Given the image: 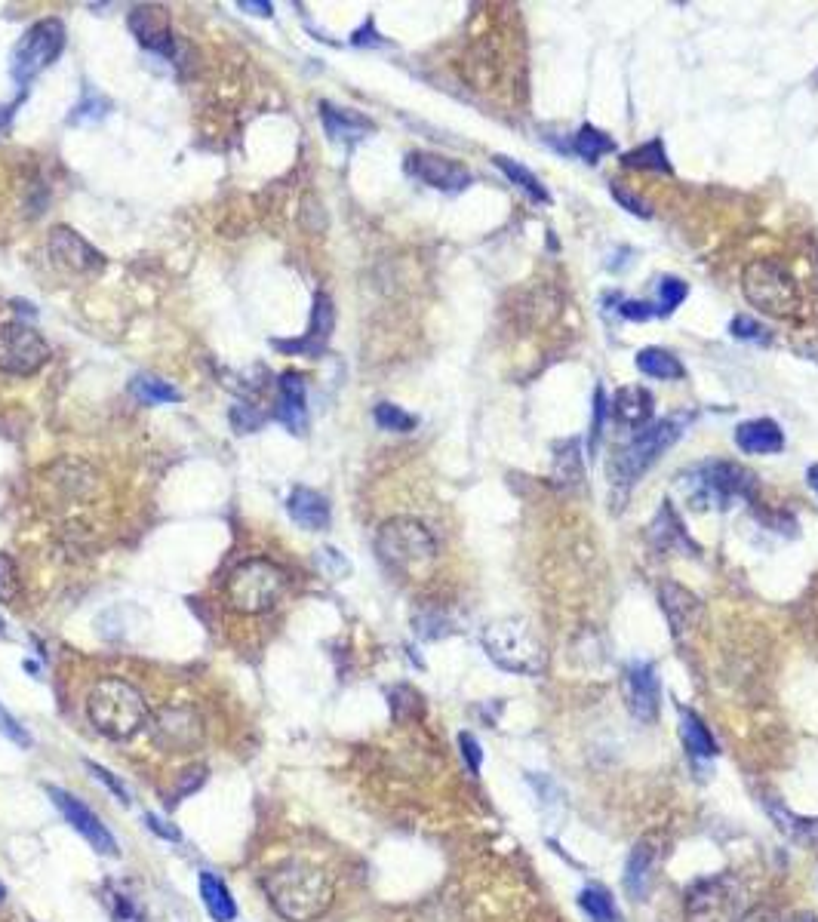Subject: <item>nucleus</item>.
Returning a JSON list of instances; mask_svg holds the SVG:
<instances>
[{"instance_id":"1","label":"nucleus","mask_w":818,"mask_h":922,"mask_svg":"<svg viewBox=\"0 0 818 922\" xmlns=\"http://www.w3.org/2000/svg\"><path fill=\"white\" fill-rule=\"evenodd\" d=\"M265 892L286 922H314L333 907L336 898L333 879L305 861H290L271 870L265 876Z\"/></svg>"},{"instance_id":"2","label":"nucleus","mask_w":818,"mask_h":922,"mask_svg":"<svg viewBox=\"0 0 818 922\" xmlns=\"http://www.w3.org/2000/svg\"><path fill=\"white\" fill-rule=\"evenodd\" d=\"M692 418L695 415L689 409H683V412H674V415L662 418V422H656V425H646L628 446H622L616 455L606 461L609 483L612 486H625V489L634 486L683 437V431L689 428Z\"/></svg>"},{"instance_id":"3","label":"nucleus","mask_w":818,"mask_h":922,"mask_svg":"<svg viewBox=\"0 0 818 922\" xmlns=\"http://www.w3.org/2000/svg\"><path fill=\"white\" fill-rule=\"evenodd\" d=\"M87 717L111 741H127L148 723L145 695L120 677L99 680L87 695Z\"/></svg>"},{"instance_id":"4","label":"nucleus","mask_w":818,"mask_h":922,"mask_svg":"<svg viewBox=\"0 0 818 922\" xmlns=\"http://www.w3.org/2000/svg\"><path fill=\"white\" fill-rule=\"evenodd\" d=\"M376 554L388 569L416 578L425 569H431V563L437 560V541L422 520L394 517L382 523L376 535Z\"/></svg>"},{"instance_id":"5","label":"nucleus","mask_w":818,"mask_h":922,"mask_svg":"<svg viewBox=\"0 0 818 922\" xmlns=\"http://www.w3.org/2000/svg\"><path fill=\"white\" fill-rule=\"evenodd\" d=\"M290 575L271 560H247L225 578V603L240 615H262L280 603Z\"/></svg>"},{"instance_id":"6","label":"nucleus","mask_w":818,"mask_h":922,"mask_svg":"<svg viewBox=\"0 0 818 922\" xmlns=\"http://www.w3.org/2000/svg\"><path fill=\"white\" fill-rule=\"evenodd\" d=\"M483 649L502 670L539 677L545 670V649L523 618H499L483 631Z\"/></svg>"},{"instance_id":"7","label":"nucleus","mask_w":818,"mask_h":922,"mask_svg":"<svg viewBox=\"0 0 818 922\" xmlns=\"http://www.w3.org/2000/svg\"><path fill=\"white\" fill-rule=\"evenodd\" d=\"M745 299L769 317H791L800 308L794 274L775 259H754L742 274Z\"/></svg>"},{"instance_id":"8","label":"nucleus","mask_w":818,"mask_h":922,"mask_svg":"<svg viewBox=\"0 0 818 922\" xmlns=\"http://www.w3.org/2000/svg\"><path fill=\"white\" fill-rule=\"evenodd\" d=\"M680 486L689 489L692 508H729V501L754 495V474L732 461H705L692 471V480H680Z\"/></svg>"},{"instance_id":"9","label":"nucleus","mask_w":818,"mask_h":922,"mask_svg":"<svg viewBox=\"0 0 818 922\" xmlns=\"http://www.w3.org/2000/svg\"><path fill=\"white\" fill-rule=\"evenodd\" d=\"M62 50H65V25L59 19L34 22L13 47V56H10L13 80L25 87V83L34 80L47 65H53Z\"/></svg>"},{"instance_id":"10","label":"nucleus","mask_w":818,"mask_h":922,"mask_svg":"<svg viewBox=\"0 0 818 922\" xmlns=\"http://www.w3.org/2000/svg\"><path fill=\"white\" fill-rule=\"evenodd\" d=\"M742 883L735 876L699 879L686 895V922H739Z\"/></svg>"},{"instance_id":"11","label":"nucleus","mask_w":818,"mask_h":922,"mask_svg":"<svg viewBox=\"0 0 818 922\" xmlns=\"http://www.w3.org/2000/svg\"><path fill=\"white\" fill-rule=\"evenodd\" d=\"M50 345L25 323H0V369L10 375H34L47 366Z\"/></svg>"},{"instance_id":"12","label":"nucleus","mask_w":818,"mask_h":922,"mask_svg":"<svg viewBox=\"0 0 818 922\" xmlns=\"http://www.w3.org/2000/svg\"><path fill=\"white\" fill-rule=\"evenodd\" d=\"M47 796L53 800V806L62 812V818L84 836V840L99 852V855H108V858H114L120 849H117V840L111 836V830L102 824V818L80 800V796H74L71 790H62V787H56V784H50L47 787Z\"/></svg>"},{"instance_id":"13","label":"nucleus","mask_w":818,"mask_h":922,"mask_svg":"<svg viewBox=\"0 0 818 922\" xmlns=\"http://www.w3.org/2000/svg\"><path fill=\"white\" fill-rule=\"evenodd\" d=\"M406 173L416 176L419 182L446 191V194H459L471 185V173L468 166H462L459 160H449L443 154H431V151H413L406 157Z\"/></svg>"},{"instance_id":"14","label":"nucleus","mask_w":818,"mask_h":922,"mask_svg":"<svg viewBox=\"0 0 818 922\" xmlns=\"http://www.w3.org/2000/svg\"><path fill=\"white\" fill-rule=\"evenodd\" d=\"M333 326H336V308H333V299L326 296V292H317L314 296V308H311V323H308V332L299 335V339H274L271 345L283 354H305V357H317L323 354L326 342H330L333 335Z\"/></svg>"},{"instance_id":"15","label":"nucleus","mask_w":818,"mask_h":922,"mask_svg":"<svg viewBox=\"0 0 818 922\" xmlns=\"http://www.w3.org/2000/svg\"><path fill=\"white\" fill-rule=\"evenodd\" d=\"M625 695H628V707L631 714L640 723H652L659 717V704H662V683L656 667L646 661H634L625 670Z\"/></svg>"},{"instance_id":"16","label":"nucleus","mask_w":818,"mask_h":922,"mask_svg":"<svg viewBox=\"0 0 818 922\" xmlns=\"http://www.w3.org/2000/svg\"><path fill=\"white\" fill-rule=\"evenodd\" d=\"M50 256H53L56 265L77 271V274H93V271L105 268V256L99 253V249L90 246L77 231H71L65 225L50 231Z\"/></svg>"},{"instance_id":"17","label":"nucleus","mask_w":818,"mask_h":922,"mask_svg":"<svg viewBox=\"0 0 818 922\" xmlns=\"http://www.w3.org/2000/svg\"><path fill=\"white\" fill-rule=\"evenodd\" d=\"M659 600H662V609H665V615L671 621L674 637L683 643L686 634L695 631V624L702 621V600L695 597L692 591H686L683 584H674V581L662 584Z\"/></svg>"},{"instance_id":"18","label":"nucleus","mask_w":818,"mask_h":922,"mask_svg":"<svg viewBox=\"0 0 818 922\" xmlns=\"http://www.w3.org/2000/svg\"><path fill=\"white\" fill-rule=\"evenodd\" d=\"M130 31L136 40L160 56H173V31H170V16L163 7H139L130 16Z\"/></svg>"},{"instance_id":"19","label":"nucleus","mask_w":818,"mask_h":922,"mask_svg":"<svg viewBox=\"0 0 818 922\" xmlns=\"http://www.w3.org/2000/svg\"><path fill=\"white\" fill-rule=\"evenodd\" d=\"M274 418L286 425L293 434H305L308 428V409H305V379L299 372L280 375V394L274 406Z\"/></svg>"},{"instance_id":"20","label":"nucleus","mask_w":818,"mask_h":922,"mask_svg":"<svg viewBox=\"0 0 818 922\" xmlns=\"http://www.w3.org/2000/svg\"><path fill=\"white\" fill-rule=\"evenodd\" d=\"M652 403H656V400H652V394L646 388L628 385V388H622L616 397H612L609 415H612V422L622 425V428L643 431L649 425V418H652Z\"/></svg>"},{"instance_id":"21","label":"nucleus","mask_w":818,"mask_h":922,"mask_svg":"<svg viewBox=\"0 0 818 922\" xmlns=\"http://www.w3.org/2000/svg\"><path fill=\"white\" fill-rule=\"evenodd\" d=\"M735 446L748 455H769L785 449V431L772 418H751L735 428Z\"/></svg>"},{"instance_id":"22","label":"nucleus","mask_w":818,"mask_h":922,"mask_svg":"<svg viewBox=\"0 0 818 922\" xmlns=\"http://www.w3.org/2000/svg\"><path fill=\"white\" fill-rule=\"evenodd\" d=\"M286 511H290L293 523H299L308 532H320L330 526V498L308 489V486H296L286 498Z\"/></svg>"},{"instance_id":"23","label":"nucleus","mask_w":818,"mask_h":922,"mask_svg":"<svg viewBox=\"0 0 818 922\" xmlns=\"http://www.w3.org/2000/svg\"><path fill=\"white\" fill-rule=\"evenodd\" d=\"M320 117H323V130L336 142H360L366 133L376 130V123L370 117H363L351 108H336L330 102L320 105Z\"/></svg>"},{"instance_id":"24","label":"nucleus","mask_w":818,"mask_h":922,"mask_svg":"<svg viewBox=\"0 0 818 922\" xmlns=\"http://www.w3.org/2000/svg\"><path fill=\"white\" fill-rule=\"evenodd\" d=\"M656 861L659 852L649 840H640L631 855H628V867H625V889L634 901H643L652 889V876H656Z\"/></svg>"},{"instance_id":"25","label":"nucleus","mask_w":818,"mask_h":922,"mask_svg":"<svg viewBox=\"0 0 818 922\" xmlns=\"http://www.w3.org/2000/svg\"><path fill=\"white\" fill-rule=\"evenodd\" d=\"M200 898H203V907H207V913L216 922H234L237 919V904H234L228 886L222 883L219 876L200 873Z\"/></svg>"},{"instance_id":"26","label":"nucleus","mask_w":818,"mask_h":922,"mask_svg":"<svg viewBox=\"0 0 818 922\" xmlns=\"http://www.w3.org/2000/svg\"><path fill=\"white\" fill-rule=\"evenodd\" d=\"M766 812L772 815L775 827H779L788 840L794 843H815L818 840V818H803V815H794L791 809H785L779 800H769L766 803Z\"/></svg>"},{"instance_id":"27","label":"nucleus","mask_w":818,"mask_h":922,"mask_svg":"<svg viewBox=\"0 0 818 922\" xmlns=\"http://www.w3.org/2000/svg\"><path fill=\"white\" fill-rule=\"evenodd\" d=\"M680 735H683V744H686V750L692 753V757L711 760L714 753H717V741L711 738V732L702 723V717L692 714V710H683V714H680Z\"/></svg>"},{"instance_id":"28","label":"nucleus","mask_w":818,"mask_h":922,"mask_svg":"<svg viewBox=\"0 0 818 922\" xmlns=\"http://www.w3.org/2000/svg\"><path fill=\"white\" fill-rule=\"evenodd\" d=\"M493 163L499 166V170H502L523 194L533 197L536 203H548V200H551V194H548V188L542 185V179H539L533 170H526L523 163H517V160H511V157H505V154H496Z\"/></svg>"},{"instance_id":"29","label":"nucleus","mask_w":818,"mask_h":922,"mask_svg":"<svg viewBox=\"0 0 818 922\" xmlns=\"http://www.w3.org/2000/svg\"><path fill=\"white\" fill-rule=\"evenodd\" d=\"M637 369L649 379H683V363L665 348H643L637 354Z\"/></svg>"},{"instance_id":"30","label":"nucleus","mask_w":818,"mask_h":922,"mask_svg":"<svg viewBox=\"0 0 818 922\" xmlns=\"http://www.w3.org/2000/svg\"><path fill=\"white\" fill-rule=\"evenodd\" d=\"M579 907L588 913L591 922H622V913L616 907V898L606 886H588L579 895Z\"/></svg>"},{"instance_id":"31","label":"nucleus","mask_w":818,"mask_h":922,"mask_svg":"<svg viewBox=\"0 0 818 922\" xmlns=\"http://www.w3.org/2000/svg\"><path fill=\"white\" fill-rule=\"evenodd\" d=\"M649 538L656 541V544H662V548H674V544H683L686 551H699V548H695V544L686 538L683 523L677 520V514H674V508H671V501L662 508V514L656 517V523L649 526Z\"/></svg>"},{"instance_id":"32","label":"nucleus","mask_w":818,"mask_h":922,"mask_svg":"<svg viewBox=\"0 0 818 922\" xmlns=\"http://www.w3.org/2000/svg\"><path fill=\"white\" fill-rule=\"evenodd\" d=\"M572 151H576L585 163H597L603 154L616 151V142H612L603 130H597L594 123H582L579 133L572 136Z\"/></svg>"},{"instance_id":"33","label":"nucleus","mask_w":818,"mask_h":922,"mask_svg":"<svg viewBox=\"0 0 818 922\" xmlns=\"http://www.w3.org/2000/svg\"><path fill=\"white\" fill-rule=\"evenodd\" d=\"M625 166H634V170H659V173H671V160L665 154L662 139H652L649 145H640L628 154H622Z\"/></svg>"},{"instance_id":"34","label":"nucleus","mask_w":818,"mask_h":922,"mask_svg":"<svg viewBox=\"0 0 818 922\" xmlns=\"http://www.w3.org/2000/svg\"><path fill=\"white\" fill-rule=\"evenodd\" d=\"M133 391H136V397L145 400V403H176V400H182V394H179L170 382L157 379V375H136V379H133Z\"/></svg>"},{"instance_id":"35","label":"nucleus","mask_w":818,"mask_h":922,"mask_svg":"<svg viewBox=\"0 0 818 922\" xmlns=\"http://www.w3.org/2000/svg\"><path fill=\"white\" fill-rule=\"evenodd\" d=\"M557 471H554V480L557 483H579L582 480V458H579V443L576 440H566L557 446Z\"/></svg>"},{"instance_id":"36","label":"nucleus","mask_w":818,"mask_h":922,"mask_svg":"<svg viewBox=\"0 0 818 922\" xmlns=\"http://www.w3.org/2000/svg\"><path fill=\"white\" fill-rule=\"evenodd\" d=\"M102 895H105V904H108V910H111V919H114V922H145V916H142L139 904H136V901H133L124 889L105 886V889H102Z\"/></svg>"},{"instance_id":"37","label":"nucleus","mask_w":818,"mask_h":922,"mask_svg":"<svg viewBox=\"0 0 818 922\" xmlns=\"http://www.w3.org/2000/svg\"><path fill=\"white\" fill-rule=\"evenodd\" d=\"M373 418H376L379 428L397 431V434H406V431L416 428V415H409L406 409H400V406H394V403H379V406L373 409Z\"/></svg>"},{"instance_id":"38","label":"nucleus","mask_w":818,"mask_h":922,"mask_svg":"<svg viewBox=\"0 0 818 922\" xmlns=\"http://www.w3.org/2000/svg\"><path fill=\"white\" fill-rule=\"evenodd\" d=\"M686 296H689V286H686L680 277H662V280H659V302H656L659 317L677 311V308L686 302Z\"/></svg>"},{"instance_id":"39","label":"nucleus","mask_w":818,"mask_h":922,"mask_svg":"<svg viewBox=\"0 0 818 922\" xmlns=\"http://www.w3.org/2000/svg\"><path fill=\"white\" fill-rule=\"evenodd\" d=\"M729 332L735 335V339H742V342H757V345H766V342H769V335H766L763 323H757V320L748 317V314L732 317Z\"/></svg>"},{"instance_id":"40","label":"nucleus","mask_w":818,"mask_h":922,"mask_svg":"<svg viewBox=\"0 0 818 922\" xmlns=\"http://www.w3.org/2000/svg\"><path fill=\"white\" fill-rule=\"evenodd\" d=\"M0 735L4 738H10L16 747H22V750H28L34 741H31V732L10 714V710L4 707V701H0Z\"/></svg>"},{"instance_id":"41","label":"nucleus","mask_w":818,"mask_h":922,"mask_svg":"<svg viewBox=\"0 0 818 922\" xmlns=\"http://www.w3.org/2000/svg\"><path fill=\"white\" fill-rule=\"evenodd\" d=\"M19 597V572L13 557L0 554V603H13Z\"/></svg>"},{"instance_id":"42","label":"nucleus","mask_w":818,"mask_h":922,"mask_svg":"<svg viewBox=\"0 0 818 922\" xmlns=\"http://www.w3.org/2000/svg\"><path fill=\"white\" fill-rule=\"evenodd\" d=\"M87 769L93 772V778H99V781H102V784H105V787L117 796L120 803L130 806V790H127V784H124V781H117V778H114L105 766H99V763H93V760H87Z\"/></svg>"},{"instance_id":"43","label":"nucleus","mask_w":818,"mask_h":922,"mask_svg":"<svg viewBox=\"0 0 818 922\" xmlns=\"http://www.w3.org/2000/svg\"><path fill=\"white\" fill-rule=\"evenodd\" d=\"M619 317H625V320H637V323H643V320H652V317H659V308L656 305H649V302H619Z\"/></svg>"},{"instance_id":"44","label":"nucleus","mask_w":818,"mask_h":922,"mask_svg":"<svg viewBox=\"0 0 818 922\" xmlns=\"http://www.w3.org/2000/svg\"><path fill=\"white\" fill-rule=\"evenodd\" d=\"M459 747H462V757H465L468 769L477 775V772H480V766H483V750H480L477 738H474L471 732H462V735H459Z\"/></svg>"},{"instance_id":"45","label":"nucleus","mask_w":818,"mask_h":922,"mask_svg":"<svg viewBox=\"0 0 818 922\" xmlns=\"http://www.w3.org/2000/svg\"><path fill=\"white\" fill-rule=\"evenodd\" d=\"M606 409H609V406H606V394H603V388L597 385V391H594V418H591V446H597V440H600Z\"/></svg>"},{"instance_id":"46","label":"nucleus","mask_w":818,"mask_h":922,"mask_svg":"<svg viewBox=\"0 0 818 922\" xmlns=\"http://www.w3.org/2000/svg\"><path fill=\"white\" fill-rule=\"evenodd\" d=\"M612 197H616L622 206H628L634 216H640V219H649L652 216V206L646 203V200H640V197H634V194H628V191H622V188H612Z\"/></svg>"},{"instance_id":"47","label":"nucleus","mask_w":818,"mask_h":922,"mask_svg":"<svg viewBox=\"0 0 818 922\" xmlns=\"http://www.w3.org/2000/svg\"><path fill=\"white\" fill-rule=\"evenodd\" d=\"M145 824H148V827L160 836V840H173V843H179V840H182V833H179L173 824H167V821L157 818V815H151V812L145 815Z\"/></svg>"},{"instance_id":"48","label":"nucleus","mask_w":818,"mask_h":922,"mask_svg":"<svg viewBox=\"0 0 818 922\" xmlns=\"http://www.w3.org/2000/svg\"><path fill=\"white\" fill-rule=\"evenodd\" d=\"M739 922H782V916H779V910H772V907H754L745 916H739Z\"/></svg>"},{"instance_id":"49","label":"nucleus","mask_w":818,"mask_h":922,"mask_svg":"<svg viewBox=\"0 0 818 922\" xmlns=\"http://www.w3.org/2000/svg\"><path fill=\"white\" fill-rule=\"evenodd\" d=\"M237 7L247 10V13H253V16H271V13H274V7L265 4V0H240Z\"/></svg>"},{"instance_id":"50","label":"nucleus","mask_w":818,"mask_h":922,"mask_svg":"<svg viewBox=\"0 0 818 922\" xmlns=\"http://www.w3.org/2000/svg\"><path fill=\"white\" fill-rule=\"evenodd\" d=\"M806 477H809V486H812V492L818 495V465H812Z\"/></svg>"},{"instance_id":"51","label":"nucleus","mask_w":818,"mask_h":922,"mask_svg":"<svg viewBox=\"0 0 818 922\" xmlns=\"http://www.w3.org/2000/svg\"><path fill=\"white\" fill-rule=\"evenodd\" d=\"M794 922H818V916H815V913H803V916H797Z\"/></svg>"},{"instance_id":"52","label":"nucleus","mask_w":818,"mask_h":922,"mask_svg":"<svg viewBox=\"0 0 818 922\" xmlns=\"http://www.w3.org/2000/svg\"><path fill=\"white\" fill-rule=\"evenodd\" d=\"M4 895H7V892H4V886H0V901H4Z\"/></svg>"},{"instance_id":"53","label":"nucleus","mask_w":818,"mask_h":922,"mask_svg":"<svg viewBox=\"0 0 818 922\" xmlns=\"http://www.w3.org/2000/svg\"><path fill=\"white\" fill-rule=\"evenodd\" d=\"M0 634H4V624H0Z\"/></svg>"}]
</instances>
